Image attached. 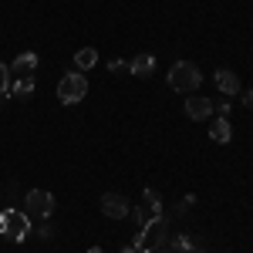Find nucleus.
Listing matches in <instances>:
<instances>
[{
	"mask_svg": "<svg viewBox=\"0 0 253 253\" xmlns=\"http://www.w3.org/2000/svg\"><path fill=\"white\" fill-rule=\"evenodd\" d=\"M203 84V75L193 61H175L169 68V88L179 91V95H196V88Z\"/></svg>",
	"mask_w": 253,
	"mask_h": 253,
	"instance_id": "1",
	"label": "nucleus"
},
{
	"mask_svg": "<svg viewBox=\"0 0 253 253\" xmlns=\"http://www.w3.org/2000/svg\"><path fill=\"white\" fill-rule=\"evenodd\" d=\"M166 233H169V226H166V216H152L135 236V250L138 253H156L162 250V243H166Z\"/></svg>",
	"mask_w": 253,
	"mask_h": 253,
	"instance_id": "2",
	"label": "nucleus"
},
{
	"mask_svg": "<svg viewBox=\"0 0 253 253\" xmlns=\"http://www.w3.org/2000/svg\"><path fill=\"white\" fill-rule=\"evenodd\" d=\"M31 216L20 213V210H0V236H7V240H14V243H20V240H27L31 236Z\"/></svg>",
	"mask_w": 253,
	"mask_h": 253,
	"instance_id": "3",
	"label": "nucleus"
},
{
	"mask_svg": "<svg viewBox=\"0 0 253 253\" xmlns=\"http://www.w3.org/2000/svg\"><path fill=\"white\" fill-rule=\"evenodd\" d=\"M88 95V78L81 71H68L64 78L58 81V101L61 105H78Z\"/></svg>",
	"mask_w": 253,
	"mask_h": 253,
	"instance_id": "4",
	"label": "nucleus"
},
{
	"mask_svg": "<svg viewBox=\"0 0 253 253\" xmlns=\"http://www.w3.org/2000/svg\"><path fill=\"white\" fill-rule=\"evenodd\" d=\"M51 213H54V193L31 189L27 193V216L31 219H51Z\"/></svg>",
	"mask_w": 253,
	"mask_h": 253,
	"instance_id": "5",
	"label": "nucleus"
},
{
	"mask_svg": "<svg viewBox=\"0 0 253 253\" xmlns=\"http://www.w3.org/2000/svg\"><path fill=\"white\" fill-rule=\"evenodd\" d=\"M128 210H132V203H128L122 193H105L101 196V213L108 216V219H125Z\"/></svg>",
	"mask_w": 253,
	"mask_h": 253,
	"instance_id": "6",
	"label": "nucleus"
},
{
	"mask_svg": "<svg viewBox=\"0 0 253 253\" xmlns=\"http://www.w3.org/2000/svg\"><path fill=\"white\" fill-rule=\"evenodd\" d=\"M186 115L193 118V122H206V118L213 115V101L203 95H186Z\"/></svg>",
	"mask_w": 253,
	"mask_h": 253,
	"instance_id": "7",
	"label": "nucleus"
},
{
	"mask_svg": "<svg viewBox=\"0 0 253 253\" xmlns=\"http://www.w3.org/2000/svg\"><path fill=\"white\" fill-rule=\"evenodd\" d=\"M34 68H38V54H34V51H24V54L14 58L10 75H14V78H20V75H34Z\"/></svg>",
	"mask_w": 253,
	"mask_h": 253,
	"instance_id": "8",
	"label": "nucleus"
},
{
	"mask_svg": "<svg viewBox=\"0 0 253 253\" xmlns=\"http://www.w3.org/2000/svg\"><path fill=\"white\" fill-rule=\"evenodd\" d=\"M128 71L138 75V78H149V75L156 71V58H152V54H135V58L128 61Z\"/></svg>",
	"mask_w": 253,
	"mask_h": 253,
	"instance_id": "9",
	"label": "nucleus"
},
{
	"mask_svg": "<svg viewBox=\"0 0 253 253\" xmlns=\"http://www.w3.org/2000/svg\"><path fill=\"white\" fill-rule=\"evenodd\" d=\"M216 88H219L223 95H236V91H240V78H236L230 68H219V71H216Z\"/></svg>",
	"mask_w": 253,
	"mask_h": 253,
	"instance_id": "10",
	"label": "nucleus"
},
{
	"mask_svg": "<svg viewBox=\"0 0 253 253\" xmlns=\"http://www.w3.org/2000/svg\"><path fill=\"white\" fill-rule=\"evenodd\" d=\"M230 135H233V128H230V122H226V118H216L213 125H210V138L219 142V145H223V142H230Z\"/></svg>",
	"mask_w": 253,
	"mask_h": 253,
	"instance_id": "11",
	"label": "nucleus"
},
{
	"mask_svg": "<svg viewBox=\"0 0 253 253\" xmlns=\"http://www.w3.org/2000/svg\"><path fill=\"white\" fill-rule=\"evenodd\" d=\"M10 95H14V98H27V95H34V75H20V78L10 84Z\"/></svg>",
	"mask_w": 253,
	"mask_h": 253,
	"instance_id": "12",
	"label": "nucleus"
},
{
	"mask_svg": "<svg viewBox=\"0 0 253 253\" xmlns=\"http://www.w3.org/2000/svg\"><path fill=\"white\" fill-rule=\"evenodd\" d=\"M75 64H78V71H91L98 64V51L95 47H81L78 54H75Z\"/></svg>",
	"mask_w": 253,
	"mask_h": 253,
	"instance_id": "13",
	"label": "nucleus"
},
{
	"mask_svg": "<svg viewBox=\"0 0 253 253\" xmlns=\"http://www.w3.org/2000/svg\"><path fill=\"white\" fill-rule=\"evenodd\" d=\"M142 206H145L152 216H162V203H159V196L152 193V189H145V193H142Z\"/></svg>",
	"mask_w": 253,
	"mask_h": 253,
	"instance_id": "14",
	"label": "nucleus"
},
{
	"mask_svg": "<svg viewBox=\"0 0 253 253\" xmlns=\"http://www.w3.org/2000/svg\"><path fill=\"white\" fill-rule=\"evenodd\" d=\"M10 78H14V75H10V64L0 61V98L10 95Z\"/></svg>",
	"mask_w": 253,
	"mask_h": 253,
	"instance_id": "15",
	"label": "nucleus"
},
{
	"mask_svg": "<svg viewBox=\"0 0 253 253\" xmlns=\"http://www.w3.org/2000/svg\"><path fill=\"white\" fill-rule=\"evenodd\" d=\"M128 216H132V219H135V226H138V230H142V226H145V223H149V219H152V216H149V210H145V206H135V210H128Z\"/></svg>",
	"mask_w": 253,
	"mask_h": 253,
	"instance_id": "16",
	"label": "nucleus"
},
{
	"mask_svg": "<svg viewBox=\"0 0 253 253\" xmlns=\"http://www.w3.org/2000/svg\"><path fill=\"white\" fill-rule=\"evenodd\" d=\"M38 236H41V240H51V236H54V230L47 226V219H41V230H38Z\"/></svg>",
	"mask_w": 253,
	"mask_h": 253,
	"instance_id": "17",
	"label": "nucleus"
},
{
	"mask_svg": "<svg viewBox=\"0 0 253 253\" xmlns=\"http://www.w3.org/2000/svg\"><path fill=\"white\" fill-rule=\"evenodd\" d=\"M243 105H247V108H253V88H247V91H243Z\"/></svg>",
	"mask_w": 253,
	"mask_h": 253,
	"instance_id": "18",
	"label": "nucleus"
},
{
	"mask_svg": "<svg viewBox=\"0 0 253 253\" xmlns=\"http://www.w3.org/2000/svg\"><path fill=\"white\" fill-rule=\"evenodd\" d=\"M122 253H138V250H135V243H132V247H122Z\"/></svg>",
	"mask_w": 253,
	"mask_h": 253,
	"instance_id": "19",
	"label": "nucleus"
},
{
	"mask_svg": "<svg viewBox=\"0 0 253 253\" xmlns=\"http://www.w3.org/2000/svg\"><path fill=\"white\" fill-rule=\"evenodd\" d=\"M88 253H105V250H101V247H91V250H88Z\"/></svg>",
	"mask_w": 253,
	"mask_h": 253,
	"instance_id": "20",
	"label": "nucleus"
},
{
	"mask_svg": "<svg viewBox=\"0 0 253 253\" xmlns=\"http://www.w3.org/2000/svg\"><path fill=\"white\" fill-rule=\"evenodd\" d=\"M169 253H172V250H169Z\"/></svg>",
	"mask_w": 253,
	"mask_h": 253,
	"instance_id": "21",
	"label": "nucleus"
}]
</instances>
